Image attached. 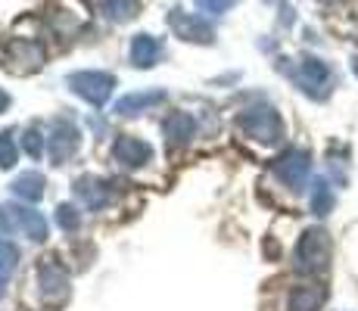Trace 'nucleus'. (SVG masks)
<instances>
[{"mask_svg":"<svg viewBox=\"0 0 358 311\" xmlns=\"http://www.w3.org/2000/svg\"><path fill=\"white\" fill-rule=\"evenodd\" d=\"M237 128L256 143H278L284 137V122L271 106H250L237 115Z\"/></svg>","mask_w":358,"mask_h":311,"instance_id":"nucleus-1","label":"nucleus"},{"mask_svg":"<svg viewBox=\"0 0 358 311\" xmlns=\"http://www.w3.org/2000/svg\"><path fill=\"white\" fill-rule=\"evenodd\" d=\"M69 91L75 96H81L85 103H91L94 109L106 106V100L115 91V75L109 72H97V68H85V72H72L66 78Z\"/></svg>","mask_w":358,"mask_h":311,"instance_id":"nucleus-2","label":"nucleus"},{"mask_svg":"<svg viewBox=\"0 0 358 311\" xmlns=\"http://www.w3.org/2000/svg\"><path fill=\"white\" fill-rule=\"evenodd\" d=\"M330 261V237L321 227H312L299 237V246H296V271L302 274H318L324 271Z\"/></svg>","mask_w":358,"mask_h":311,"instance_id":"nucleus-3","label":"nucleus"},{"mask_svg":"<svg viewBox=\"0 0 358 311\" xmlns=\"http://www.w3.org/2000/svg\"><path fill=\"white\" fill-rule=\"evenodd\" d=\"M165 25L171 29L175 38L187 41V44H212L215 41V29L203 16H196V13H184L181 6H171L165 13Z\"/></svg>","mask_w":358,"mask_h":311,"instance_id":"nucleus-4","label":"nucleus"},{"mask_svg":"<svg viewBox=\"0 0 358 311\" xmlns=\"http://www.w3.org/2000/svg\"><path fill=\"white\" fill-rule=\"evenodd\" d=\"M274 178L293 193H302L308 184V171H312V159H308L306 150H287L284 156L274 159L271 165Z\"/></svg>","mask_w":358,"mask_h":311,"instance_id":"nucleus-5","label":"nucleus"},{"mask_svg":"<svg viewBox=\"0 0 358 311\" xmlns=\"http://www.w3.org/2000/svg\"><path fill=\"white\" fill-rule=\"evenodd\" d=\"M81 147V131L72 119H57L47 131V156L53 165H63L66 159H72Z\"/></svg>","mask_w":358,"mask_h":311,"instance_id":"nucleus-6","label":"nucleus"},{"mask_svg":"<svg viewBox=\"0 0 358 311\" xmlns=\"http://www.w3.org/2000/svg\"><path fill=\"white\" fill-rule=\"evenodd\" d=\"M293 78L312 100H324L330 91V68H327V62L318 57H302L296 62Z\"/></svg>","mask_w":358,"mask_h":311,"instance_id":"nucleus-7","label":"nucleus"},{"mask_svg":"<svg viewBox=\"0 0 358 311\" xmlns=\"http://www.w3.org/2000/svg\"><path fill=\"white\" fill-rule=\"evenodd\" d=\"M75 196H78L91 212H103L109 203H113L115 190H113V184L103 181V178L81 175L78 181H75Z\"/></svg>","mask_w":358,"mask_h":311,"instance_id":"nucleus-8","label":"nucleus"},{"mask_svg":"<svg viewBox=\"0 0 358 311\" xmlns=\"http://www.w3.org/2000/svg\"><path fill=\"white\" fill-rule=\"evenodd\" d=\"M113 159L122 168H143V165L153 159V147L131 134H119V140L113 143Z\"/></svg>","mask_w":358,"mask_h":311,"instance_id":"nucleus-9","label":"nucleus"},{"mask_svg":"<svg viewBox=\"0 0 358 311\" xmlns=\"http://www.w3.org/2000/svg\"><path fill=\"white\" fill-rule=\"evenodd\" d=\"M165 100H169V94H165L162 87H153V91H134V94L119 96V103H115V113L125 115V119H134V115L150 113V109L162 106Z\"/></svg>","mask_w":358,"mask_h":311,"instance_id":"nucleus-10","label":"nucleus"},{"mask_svg":"<svg viewBox=\"0 0 358 311\" xmlns=\"http://www.w3.org/2000/svg\"><path fill=\"white\" fill-rule=\"evenodd\" d=\"M38 283H41V299L50 302V305H57V302H63L69 296V277L50 261L38 265Z\"/></svg>","mask_w":358,"mask_h":311,"instance_id":"nucleus-11","label":"nucleus"},{"mask_svg":"<svg viewBox=\"0 0 358 311\" xmlns=\"http://www.w3.org/2000/svg\"><path fill=\"white\" fill-rule=\"evenodd\" d=\"M10 212H13V224H16L19 231L25 233V237H31L34 243H44L47 233H50V227H47V218L41 215L38 209H29V205L13 203Z\"/></svg>","mask_w":358,"mask_h":311,"instance_id":"nucleus-12","label":"nucleus"},{"mask_svg":"<svg viewBox=\"0 0 358 311\" xmlns=\"http://www.w3.org/2000/svg\"><path fill=\"white\" fill-rule=\"evenodd\" d=\"M162 134H165V143H171V147H187V143L194 140V134H196L194 115L171 113L169 119L162 122Z\"/></svg>","mask_w":358,"mask_h":311,"instance_id":"nucleus-13","label":"nucleus"},{"mask_svg":"<svg viewBox=\"0 0 358 311\" xmlns=\"http://www.w3.org/2000/svg\"><path fill=\"white\" fill-rule=\"evenodd\" d=\"M162 57V47L153 34H134L131 41V66L134 68H153Z\"/></svg>","mask_w":358,"mask_h":311,"instance_id":"nucleus-14","label":"nucleus"},{"mask_svg":"<svg viewBox=\"0 0 358 311\" xmlns=\"http://www.w3.org/2000/svg\"><path fill=\"white\" fill-rule=\"evenodd\" d=\"M10 190H13V196H16V199L38 203V199H44L47 181H44V175H38V171H25V175H19L16 181L10 184Z\"/></svg>","mask_w":358,"mask_h":311,"instance_id":"nucleus-15","label":"nucleus"},{"mask_svg":"<svg viewBox=\"0 0 358 311\" xmlns=\"http://www.w3.org/2000/svg\"><path fill=\"white\" fill-rule=\"evenodd\" d=\"M324 302L321 287H296L290 293V311H318Z\"/></svg>","mask_w":358,"mask_h":311,"instance_id":"nucleus-16","label":"nucleus"},{"mask_svg":"<svg viewBox=\"0 0 358 311\" xmlns=\"http://www.w3.org/2000/svg\"><path fill=\"white\" fill-rule=\"evenodd\" d=\"M94 3H97L113 22H131V19L137 16V10H141L137 0H94Z\"/></svg>","mask_w":358,"mask_h":311,"instance_id":"nucleus-17","label":"nucleus"},{"mask_svg":"<svg viewBox=\"0 0 358 311\" xmlns=\"http://www.w3.org/2000/svg\"><path fill=\"white\" fill-rule=\"evenodd\" d=\"M10 59H13V68L19 66V59L29 62V72H31V68H38L41 62H44V50H41L38 44H31V41H13L10 44Z\"/></svg>","mask_w":358,"mask_h":311,"instance_id":"nucleus-18","label":"nucleus"},{"mask_svg":"<svg viewBox=\"0 0 358 311\" xmlns=\"http://www.w3.org/2000/svg\"><path fill=\"white\" fill-rule=\"evenodd\" d=\"M330 209H334V190L321 178V181H315V190H312V212L315 215H330Z\"/></svg>","mask_w":358,"mask_h":311,"instance_id":"nucleus-19","label":"nucleus"},{"mask_svg":"<svg viewBox=\"0 0 358 311\" xmlns=\"http://www.w3.org/2000/svg\"><path fill=\"white\" fill-rule=\"evenodd\" d=\"M19 159V150H16V140H13L10 131H0V168H13Z\"/></svg>","mask_w":358,"mask_h":311,"instance_id":"nucleus-20","label":"nucleus"},{"mask_svg":"<svg viewBox=\"0 0 358 311\" xmlns=\"http://www.w3.org/2000/svg\"><path fill=\"white\" fill-rule=\"evenodd\" d=\"M57 224L63 227L66 233H75L81 227V215H78V209H75V205H69V203H63L57 209Z\"/></svg>","mask_w":358,"mask_h":311,"instance_id":"nucleus-21","label":"nucleus"},{"mask_svg":"<svg viewBox=\"0 0 358 311\" xmlns=\"http://www.w3.org/2000/svg\"><path fill=\"white\" fill-rule=\"evenodd\" d=\"M22 147H25V153H29L31 159H41V153L47 150V140L41 137L38 128H29V131L22 134Z\"/></svg>","mask_w":358,"mask_h":311,"instance_id":"nucleus-22","label":"nucleus"},{"mask_svg":"<svg viewBox=\"0 0 358 311\" xmlns=\"http://www.w3.org/2000/svg\"><path fill=\"white\" fill-rule=\"evenodd\" d=\"M203 13H209V16H222V13L234 10V6L240 3V0H194Z\"/></svg>","mask_w":358,"mask_h":311,"instance_id":"nucleus-23","label":"nucleus"},{"mask_svg":"<svg viewBox=\"0 0 358 311\" xmlns=\"http://www.w3.org/2000/svg\"><path fill=\"white\" fill-rule=\"evenodd\" d=\"M0 259H3L6 265H13V261L19 259V249L13 243H6V240H0Z\"/></svg>","mask_w":358,"mask_h":311,"instance_id":"nucleus-24","label":"nucleus"},{"mask_svg":"<svg viewBox=\"0 0 358 311\" xmlns=\"http://www.w3.org/2000/svg\"><path fill=\"white\" fill-rule=\"evenodd\" d=\"M6 212H10V209H3V205H0V233L10 231V215H6Z\"/></svg>","mask_w":358,"mask_h":311,"instance_id":"nucleus-25","label":"nucleus"},{"mask_svg":"<svg viewBox=\"0 0 358 311\" xmlns=\"http://www.w3.org/2000/svg\"><path fill=\"white\" fill-rule=\"evenodd\" d=\"M10 268L13 265H6V261L0 259V287H6V280H10Z\"/></svg>","mask_w":358,"mask_h":311,"instance_id":"nucleus-26","label":"nucleus"},{"mask_svg":"<svg viewBox=\"0 0 358 311\" xmlns=\"http://www.w3.org/2000/svg\"><path fill=\"white\" fill-rule=\"evenodd\" d=\"M10 94H6V91H0V113H6V109H10Z\"/></svg>","mask_w":358,"mask_h":311,"instance_id":"nucleus-27","label":"nucleus"},{"mask_svg":"<svg viewBox=\"0 0 358 311\" xmlns=\"http://www.w3.org/2000/svg\"><path fill=\"white\" fill-rule=\"evenodd\" d=\"M265 3H274V0H265Z\"/></svg>","mask_w":358,"mask_h":311,"instance_id":"nucleus-28","label":"nucleus"},{"mask_svg":"<svg viewBox=\"0 0 358 311\" xmlns=\"http://www.w3.org/2000/svg\"><path fill=\"white\" fill-rule=\"evenodd\" d=\"M321 3H330V0H321Z\"/></svg>","mask_w":358,"mask_h":311,"instance_id":"nucleus-29","label":"nucleus"}]
</instances>
